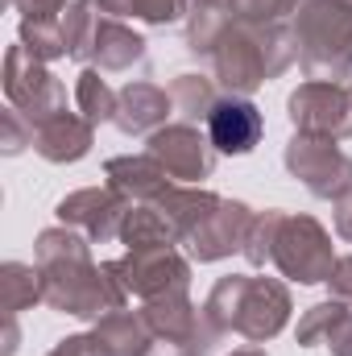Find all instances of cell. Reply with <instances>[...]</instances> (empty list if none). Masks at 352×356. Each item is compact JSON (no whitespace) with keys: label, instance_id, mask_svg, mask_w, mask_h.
Instances as JSON below:
<instances>
[{"label":"cell","instance_id":"6da1fadb","mask_svg":"<svg viewBox=\"0 0 352 356\" xmlns=\"http://www.w3.org/2000/svg\"><path fill=\"white\" fill-rule=\"evenodd\" d=\"M33 266L42 273V302L50 311L75 319H104L112 311H125V286L116 282L108 261H91V241L75 228H46L38 236Z\"/></svg>","mask_w":352,"mask_h":356},{"label":"cell","instance_id":"7a4b0ae2","mask_svg":"<svg viewBox=\"0 0 352 356\" xmlns=\"http://www.w3.org/2000/svg\"><path fill=\"white\" fill-rule=\"evenodd\" d=\"M241 253L249 266H273L282 277L298 286H319L336 269V249H332L328 228L311 216H290L282 207L253 216Z\"/></svg>","mask_w":352,"mask_h":356},{"label":"cell","instance_id":"3957f363","mask_svg":"<svg viewBox=\"0 0 352 356\" xmlns=\"http://www.w3.org/2000/svg\"><path fill=\"white\" fill-rule=\"evenodd\" d=\"M294 63H298V42L286 21H273V25L232 21L207 58L211 79L228 95H249L262 83L278 79L282 71H290Z\"/></svg>","mask_w":352,"mask_h":356},{"label":"cell","instance_id":"277c9868","mask_svg":"<svg viewBox=\"0 0 352 356\" xmlns=\"http://www.w3.org/2000/svg\"><path fill=\"white\" fill-rule=\"evenodd\" d=\"M290 290L278 277L228 273L211 286L203 315L220 336H241L245 344H265L290 323Z\"/></svg>","mask_w":352,"mask_h":356},{"label":"cell","instance_id":"5b68a950","mask_svg":"<svg viewBox=\"0 0 352 356\" xmlns=\"http://www.w3.org/2000/svg\"><path fill=\"white\" fill-rule=\"evenodd\" d=\"M63 42H67V58L95 67L104 75H120L145 63V38L129 29L120 17H108L95 0H75L67 8Z\"/></svg>","mask_w":352,"mask_h":356},{"label":"cell","instance_id":"8992f818","mask_svg":"<svg viewBox=\"0 0 352 356\" xmlns=\"http://www.w3.org/2000/svg\"><path fill=\"white\" fill-rule=\"evenodd\" d=\"M294 42L307 79L344 83L352 75V4L344 0H303L294 13Z\"/></svg>","mask_w":352,"mask_h":356},{"label":"cell","instance_id":"52a82bcc","mask_svg":"<svg viewBox=\"0 0 352 356\" xmlns=\"http://www.w3.org/2000/svg\"><path fill=\"white\" fill-rule=\"evenodd\" d=\"M282 166L290 170V178H298L315 199L340 203L344 195H352V158L332 137L294 133L286 154H282Z\"/></svg>","mask_w":352,"mask_h":356},{"label":"cell","instance_id":"ba28073f","mask_svg":"<svg viewBox=\"0 0 352 356\" xmlns=\"http://www.w3.org/2000/svg\"><path fill=\"white\" fill-rule=\"evenodd\" d=\"M4 95H8V108H17L29 124H42L67 112L63 79H54V71L42 58H33L21 42L8 46V58H4Z\"/></svg>","mask_w":352,"mask_h":356},{"label":"cell","instance_id":"9c48e42d","mask_svg":"<svg viewBox=\"0 0 352 356\" xmlns=\"http://www.w3.org/2000/svg\"><path fill=\"white\" fill-rule=\"evenodd\" d=\"M108 269L116 273L125 294L141 302L191 290V261L178 249H137V253H125L120 261H108Z\"/></svg>","mask_w":352,"mask_h":356},{"label":"cell","instance_id":"30bf717a","mask_svg":"<svg viewBox=\"0 0 352 356\" xmlns=\"http://www.w3.org/2000/svg\"><path fill=\"white\" fill-rule=\"evenodd\" d=\"M290 124L311 137H332L344 141L352 137V88L332 83V79H307L286 99Z\"/></svg>","mask_w":352,"mask_h":356},{"label":"cell","instance_id":"8fae6325","mask_svg":"<svg viewBox=\"0 0 352 356\" xmlns=\"http://www.w3.org/2000/svg\"><path fill=\"white\" fill-rule=\"evenodd\" d=\"M150 154L166 166V175L175 182H186V186H199L203 178H211L216 158H220L216 145L207 141V133H199V124H186V120L158 129L150 137Z\"/></svg>","mask_w":352,"mask_h":356},{"label":"cell","instance_id":"7c38bea8","mask_svg":"<svg viewBox=\"0 0 352 356\" xmlns=\"http://www.w3.org/2000/svg\"><path fill=\"white\" fill-rule=\"evenodd\" d=\"M129 207L133 203L120 199L112 186H83V191L67 195L54 207V216H58L63 228H75V232L88 236L91 245H104V241H120V224H125Z\"/></svg>","mask_w":352,"mask_h":356},{"label":"cell","instance_id":"4fadbf2b","mask_svg":"<svg viewBox=\"0 0 352 356\" xmlns=\"http://www.w3.org/2000/svg\"><path fill=\"white\" fill-rule=\"evenodd\" d=\"M253 216H257V211H253L249 203H241V199H220V203L203 216V224H199L182 245L191 249L195 261H224V257H232V253L245 249V236H249Z\"/></svg>","mask_w":352,"mask_h":356},{"label":"cell","instance_id":"5bb4252c","mask_svg":"<svg viewBox=\"0 0 352 356\" xmlns=\"http://www.w3.org/2000/svg\"><path fill=\"white\" fill-rule=\"evenodd\" d=\"M203 124H207L203 133L216 145V154H228V158L253 154L265 137V116L249 95H220V104L211 108Z\"/></svg>","mask_w":352,"mask_h":356},{"label":"cell","instance_id":"9a60e30c","mask_svg":"<svg viewBox=\"0 0 352 356\" xmlns=\"http://www.w3.org/2000/svg\"><path fill=\"white\" fill-rule=\"evenodd\" d=\"M175 116V99L170 88H158V83H145V79H133L120 88L116 99V116L112 124L125 133V137H154L158 129H166Z\"/></svg>","mask_w":352,"mask_h":356},{"label":"cell","instance_id":"2e32d148","mask_svg":"<svg viewBox=\"0 0 352 356\" xmlns=\"http://www.w3.org/2000/svg\"><path fill=\"white\" fill-rule=\"evenodd\" d=\"M104 178H108V186L120 195V199H129V203H158L170 186H175V178L166 175V166L145 149V154H120V158H108L104 162Z\"/></svg>","mask_w":352,"mask_h":356},{"label":"cell","instance_id":"e0dca14e","mask_svg":"<svg viewBox=\"0 0 352 356\" xmlns=\"http://www.w3.org/2000/svg\"><path fill=\"white\" fill-rule=\"evenodd\" d=\"M91 137H95V124L79 112H58L42 124H33V154L54 162V166H67V162H79L91 154Z\"/></svg>","mask_w":352,"mask_h":356},{"label":"cell","instance_id":"ac0fdd59","mask_svg":"<svg viewBox=\"0 0 352 356\" xmlns=\"http://www.w3.org/2000/svg\"><path fill=\"white\" fill-rule=\"evenodd\" d=\"M91 344L99 356H145L154 344V332L141 311H112V315L95 319Z\"/></svg>","mask_w":352,"mask_h":356},{"label":"cell","instance_id":"d6986e66","mask_svg":"<svg viewBox=\"0 0 352 356\" xmlns=\"http://www.w3.org/2000/svg\"><path fill=\"white\" fill-rule=\"evenodd\" d=\"M120 245H129V253H137V249H175L178 228L158 203H133L125 211V224H120Z\"/></svg>","mask_w":352,"mask_h":356},{"label":"cell","instance_id":"ffe728a7","mask_svg":"<svg viewBox=\"0 0 352 356\" xmlns=\"http://www.w3.org/2000/svg\"><path fill=\"white\" fill-rule=\"evenodd\" d=\"M232 21L237 17H232L228 0H191V13H186V50L207 63Z\"/></svg>","mask_w":352,"mask_h":356},{"label":"cell","instance_id":"44dd1931","mask_svg":"<svg viewBox=\"0 0 352 356\" xmlns=\"http://www.w3.org/2000/svg\"><path fill=\"white\" fill-rule=\"evenodd\" d=\"M170 99H175L178 120H186V124L207 120L211 108L220 104V95H216V79H207V75H178L175 83H170Z\"/></svg>","mask_w":352,"mask_h":356},{"label":"cell","instance_id":"7402d4cb","mask_svg":"<svg viewBox=\"0 0 352 356\" xmlns=\"http://www.w3.org/2000/svg\"><path fill=\"white\" fill-rule=\"evenodd\" d=\"M116 99H120V91L104 79V71L83 67V75L75 83V108H79V116H88L91 124H108L116 116Z\"/></svg>","mask_w":352,"mask_h":356},{"label":"cell","instance_id":"603a6c76","mask_svg":"<svg viewBox=\"0 0 352 356\" xmlns=\"http://www.w3.org/2000/svg\"><path fill=\"white\" fill-rule=\"evenodd\" d=\"M349 315H352L349 302H340V298L315 302L311 311H303V319H298V327H294L298 348H319V344H328V340L336 336V327H340Z\"/></svg>","mask_w":352,"mask_h":356},{"label":"cell","instance_id":"cb8c5ba5","mask_svg":"<svg viewBox=\"0 0 352 356\" xmlns=\"http://www.w3.org/2000/svg\"><path fill=\"white\" fill-rule=\"evenodd\" d=\"M0 286H4V311L13 319L21 311H29L33 302H42V273H38V266L8 261V266L0 269Z\"/></svg>","mask_w":352,"mask_h":356},{"label":"cell","instance_id":"d4e9b609","mask_svg":"<svg viewBox=\"0 0 352 356\" xmlns=\"http://www.w3.org/2000/svg\"><path fill=\"white\" fill-rule=\"evenodd\" d=\"M108 17H137L145 25H170L191 13V0H95Z\"/></svg>","mask_w":352,"mask_h":356},{"label":"cell","instance_id":"484cf974","mask_svg":"<svg viewBox=\"0 0 352 356\" xmlns=\"http://www.w3.org/2000/svg\"><path fill=\"white\" fill-rule=\"evenodd\" d=\"M33 58L42 63H54L67 54V42H63V21H21V38H17Z\"/></svg>","mask_w":352,"mask_h":356},{"label":"cell","instance_id":"4316f807","mask_svg":"<svg viewBox=\"0 0 352 356\" xmlns=\"http://www.w3.org/2000/svg\"><path fill=\"white\" fill-rule=\"evenodd\" d=\"M232 17L237 21H257V25H273V21H286L303 8V0H228Z\"/></svg>","mask_w":352,"mask_h":356},{"label":"cell","instance_id":"83f0119b","mask_svg":"<svg viewBox=\"0 0 352 356\" xmlns=\"http://www.w3.org/2000/svg\"><path fill=\"white\" fill-rule=\"evenodd\" d=\"M0 120H4V154H21L25 145H33V124L17 108H8Z\"/></svg>","mask_w":352,"mask_h":356},{"label":"cell","instance_id":"f1b7e54d","mask_svg":"<svg viewBox=\"0 0 352 356\" xmlns=\"http://www.w3.org/2000/svg\"><path fill=\"white\" fill-rule=\"evenodd\" d=\"M21 21H58V13H67L75 0H8Z\"/></svg>","mask_w":352,"mask_h":356},{"label":"cell","instance_id":"f546056e","mask_svg":"<svg viewBox=\"0 0 352 356\" xmlns=\"http://www.w3.org/2000/svg\"><path fill=\"white\" fill-rule=\"evenodd\" d=\"M328 286H332V298H340V302L352 307V253L349 257H336V269H332Z\"/></svg>","mask_w":352,"mask_h":356},{"label":"cell","instance_id":"4dcf8cb0","mask_svg":"<svg viewBox=\"0 0 352 356\" xmlns=\"http://www.w3.org/2000/svg\"><path fill=\"white\" fill-rule=\"evenodd\" d=\"M46 356H99V353H95L91 336H67V340H58Z\"/></svg>","mask_w":352,"mask_h":356},{"label":"cell","instance_id":"1f68e13d","mask_svg":"<svg viewBox=\"0 0 352 356\" xmlns=\"http://www.w3.org/2000/svg\"><path fill=\"white\" fill-rule=\"evenodd\" d=\"M336 236L352 245V195H344V199L336 203Z\"/></svg>","mask_w":352,"mask_h":356},{"label":"cell","instance_id":"d6a6232c","mask_svg":"<svg viewBox=\"0 0 352 356\" xmlns=\"http://www.w3.org/2000/svg\"><path fill=\"white\" fill-rule=\"evenodd\" d=\"M328 348H332V356H352V315L336 327V336L328 340Z\"/></svg>","mask_w":352,"mask_h":356},{"label":"cell","instance_id":"836d02e7","mask_svg":"<svg viewBox=\"0 0 352 356\" xmlns=\"http://www.w3.org/2000/svg\"><path fill=\"white\" fill-rule=\"evenodd\" d=\"M232 356H269V353H265L262 344H245V348H237Z\"/></svg>","mask_w":352,"mask_h":356},{"label":"cell","instance_id":"e575fe53","mask_svg":"<svg viewBox=\"0 0 352 356\" xmlns=\"http://www.w3.org/2000/svg\"><path fill=\"white\" fill-rule=\"evenodd\" d=\"M344 4H352V0H344Z\"/></svg>","mask_w":352,"mask_h":356},{"label":"cell","instance_id":"d590c367","mask_svg":"<svg viewBox=\"0 0 352 356\" xmlns=\"http://www.w3.org/2000/svg\"><path fill=\"white\" fill-rule=\"evenodd\" d=\"M349 88H352V83H349Z\"/></svg>","mask_w":352,"mask_h":356}]
</instances>
